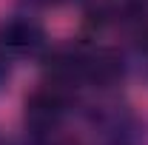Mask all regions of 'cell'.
Listing matches in <instances>:
<instances>
[{"mask_svg": "<svg viewBox=\"0 0 148 145\" xmlns=\"http://www.w3.org/2000/svg\"><path fill=\"white\" fill-rule=\"evenodd\" d=\"M66 105H69V91L46 83L26 100V125L32 128V134H51L60 125Z\"/></svg>", "mask_w": 148, "mask_h": 145, "instance_id": "1", "label": "cell"}, {"mask_svg": "<svg viewBox=\"0 0 148 145\" xmlns=\"http://www.w3.org/2000/svg\"><path fill=\"white\" fill-rule=\"evenodd\" d=\"M46 43L43 29L32 17H9L0 23V49L14 51V54H34Z\"/></svg>", "mask_w": 148, "mask_h": 145, "instance_id": "2", "label": "cell"}, {"mask_svg": "<svg viewBox=\"0 0 148 145\" xmlns=\"http://www.w3.org/2000/svg\"><path fill=\"white\" fill-rule=\"evenodd\" d=\"M100 131L108 145H145V128L143 122L125 108H114L100 114Z\"/></svg>", "mask_w": 148, "mask_h": 145, "instance_id": "3", "label": "cell"}, {"mask_svg": "<svg viewBox=\"0 0 148 145\" xmlns=\"http://www.w3.org/2000/svg\"><path fill=\"white\" fill-rule=\"evenodd\" d=\"M125 66L123 57L114 49H97V51H86V66H83V80L94 83L97 88H111L123 80Z\"/></svg>", "mask_w": 148, "mask_h": 145, "instance_id": "4", "label": "cell"}, {"mask_svg": "<svg viewBox=\"0 0 148 145\" xmlns=\"http://www.w3.org/2000/svg\"><path fill=\"white\" fill-rule=\"evenodd\" d=\"M125 0H86V14L97 23H108V20L123 14Z\"/></svg>", "mask_w": 148, "mask_h": 145, "instance_id": "5", "label": "cell"}, {"mask_svg": "<svg viewBox=\"0 0 148 145\" xmlns=\"http://www.w3.org/2000/svg\"><path fill=\"white\" fill-rule=\"evenodd\" d=\"M9 77H12V60H9L6 49H0V88L9 83Z\"/></svg>", "mask_w": 148, "mask_h": 145, "instance_id": "6", "label": "cell"}, {"mask_svg": "<svg viewBox=\"0 0 148 145\" xmlns=\"http://www.w3.org/2000/svg\"><path fill=\"white\" fill-rule=\"evenodd\" d=\"M140 46H143V49L148 51V23L143 26V29H140Z\"/></svg>", "mask_w": 148, "mask_h": 145, "instance_id": "7", "label": "cell"}, {"mask_svg": "<svg viewBox=\"0 0 148 145\" xmlns=\"http://www.w3.org/2000/svg\"><path fill=\"white\" fill-rule=\"evenodd\" d=\"M29 3H34V6H57L63 0H29Z\"/></svg>", "mask_w": 148, "mask_h": 145, "instance_id": "8", "label": "cell"}]
</instances>
